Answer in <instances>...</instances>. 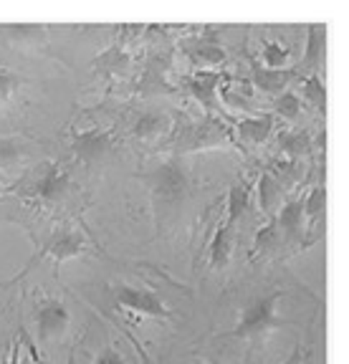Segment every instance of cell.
Instances as JSON below:
<instances>
[{"label":"cell","instance_id":"1","mask_svg":"<svg viewBox=\"0 0 349 364\" xmlns=\"http://www.w3.org/2000/svg\"><path fill=\"white\" fill-rule=\"evenodd\" d=\"M279 299L281 294H269L251 301L241 311V316H238L233 329L228 331V336H235V339H258V336H266L269 331L281 329L284 318L276 314Z\"/></svg>","mask_w":349,"mask_h":364},{"label":"cell","instance_id":"2","mask_svg":"<svg viewBox=\"0 0 349 364\" xmlns=\"http://www.w3.org/2000/svg\"><path fill=\"white\" fill-rule=\"evenodd\" d=\"M114 294V301L119 309L129 311L132 316H152V318H170L172 311L162 296H157L155 291L149 289H134V286L119 284L112 289Z\"/></svg>","mask_w":349,"mask_h":364},{"label":"cell","instance_id":"3","mask_svg":"<svg viewBox=\"0 0 349 364\" xmlns=\"http://www.w3.org/2000/svg\"><path fill=\"white\" fill-rule=\"evenodd\" d=\"M147 182L152 188V195L165 205L180 203L188 193V177H185L183 167L178 162H167V165L147 172Z\"/></svg>","mask_w":349,"mask_h":364},{"label":"cell","instance_id":"4","mask_svg":"<svg viewBox=\"0 0 349 364\" xmlns=\"http://www.w3.org/2000/svg\"><path fill=\"white\" fill-rule=\"evenodd\" d=\"M89 253V243H86L84 233L76 230V228H58L46 238L43 248H41V258H51L53 263L71 261V258H79Z\"/></svg>","mask_w":349,"mask_h":364},{"label":"cell","instance_id":"5","mask_svg":"<svg viewBox=\"0 0 349 364\" xmlns=\"http://www.w3.org/2000/svg\"><path fill=\"white\" fill-rule=\"evenodd\" d=\"M71 324V311L61 299H43L36 306V329L41 341L61 339Z\"/></svg>","mask_w":349,"mask_h":364},{"label":"cell","instance_id":"6","mask_svg":"<svg viewBox=\"0 0 349 364\" xmlns=\"http://www.w3.org/2000/svg\"><path fill=\"white\" fill-rule=\"evenodd\" d=\"M114 147V136L107 129H81L71 136V152L84 162H99Z\"/></svg>","mask_w":349,"mask_h":364},{"label":"cell","instance_id":"7","mask_svg":"<svg viewBox=\"0 0 349 364\" xmlns=\"http://www.w3.org/2000/svg\"><path fill=\"white\" fill-rule=\"evenodd\" d=\"M220 81H223L220 71H195L193 76L185 79V84H188L190 94L203 104L205 112H215L218 109V86H220Z\"/></svg>","mask_w":349,"mask_h":364},{"label":"cell","instance_id":"8","mask_svg":"<svg viewBox=\"0 0 349 364\" xmlns=\"http://www.w3.org/2000/svg\"><path fill=\"white\" fill-rule=\"evenodd\" d=\"M129 66H132V53L119 43L104 48V51L94 58V71H99V74H104V76H112V79H114V76H124L127 71H129Z\"/></svg>","mask_w":349,"mask_h":364},{"label":"cell","instance_id":"9","mask_svg":"<svg viewBox=\"0 0 349 364\" xmlns=\"http://www.w3.org/2000/svg\"><path fill=\"white\" fill-rule=\"evenodd\" d=\"M69 185H71L69 172L63 170V167H58V165H48L46 172L41 175L36 193H38L41 200H46V203H56V200H61L63 195H66Z\"/></svg>","mask_w":349,"mask_h":364},{"label":"cell","instance_id":"10","mask_svg":"<svg viewBox=\"0 0 349 364\" xmlns=\"http://www.w3.org/2000/svg\"><path fill=\"white\" fill-rule=\"evenodd\" d=\"M233 240H235V228L223 223L218 228L215 235L210 240V250H208V261H210L213 271H223L230 261V253H233Z\"/></svg>","mask_w":349,"mask_h":364},{"label":"cell","instance_id":"11","mask_svg":"<svg viewBox=\"0 0 349 364\" xmlns=\"http://www.w3.org/2000/svg\"><path fill=\"white\" fill-rule=\"evenodd\" d=\"M274 132V114H258V117H248V119L238 122V136L248 147L264 144Z\"/></svg>","mask_w":349,"mask_h":364},{"label":"cell","instance_id":"12","mask_svg":"<svg viewBox=\"0 0 349 364\" xmlns=\"http://www.w3.org/2000/svg\"><path fill=\"white\" fill-rule=\"evenodd\" d=\"M304 200L291 198L279 208V215H276V225H279L281 235H289V238H296L304 230Z\"/></svg>","mask_w":349,"mask_h":364},{"label":"cell","instance_id":"13","mask_svg":"<svg viewBox=\"0 0 349 364\" xmlns=\"http://www.w3.org/2000/svg\"><path fill=\"white\" fill-rule=\"evenodd\" d=\"M170 117L165 112H144L137 117L132 127V134L137 136L139 142H152L157 136H162L167 129H170Z\"/></svg>","mask_w":349,"mask_h":364},{"label":"cell","instance_id":"14","mask_svg":"<svg viewBox=\"0 0 349 364\" xmlns=\"http://www.w3.org/2000/svg\"><path fill=\"white\" fill-rule=\"evenodd\" d=\"M248 208H251V182L241 180V182H235L233 188L228 190V200H225V220L223 223H228V225L235 228V223L246 215Z\"/></svg>","mask_w":349,"mask_h":364},{"label":"cell","instance_id":"15","mask_svg":"<svg viewBox=\"0 0 349 364\" xmlns=\"http://www.w3.org/2000/svg\"><path fill=\"white\" fill-rule=\"evenodd\" d=\"M190 58H193L195 66H200V71H215L218 66H223L228 61L225 51L215 41H198L190 48Z\"/></svg>","mask_w":349,"mask_h":364},{"label":"cell","instance_id":"16","mask_svg":"<svg viewBox=\"0 0 349 364\" xmlns=\"http://www.w3.org/2000/svg\"><path fill=\"white\" fill-rule=\"evenodd\" d=\"M291 71H271V68L256 66L253 68V84L266 94H281L286 89V84L291 81Z\"/></svg>","mask_w":349,"mask_h":364},{"label":"cell","instance_id":"17","mask_svg":"<svg viewBox=\"0 0 349 364\" xmlns=\"http://www.w3.org/2000/svg\"><path fill=\"white\" fill-rule=\"evenodd\" d=\"M309 41H306V53H304V66L306 68H316L321 63V58H324V36H326V26L324 23H314V26H309Z\"/></svg>","mask_w":349,"mask_h":364},{"label":"cell","instance_id":"18","mask_svg":"<svg viewBox=\"0 0 349 364\" xmlns=\"http://www.w3.org/2000/svg\"><path fill=\"white\" fill-rule=\"evenodd\" d=\"M261 58H264V68H271V71H286L289 63H291V48L279 43V41H269V43H264Z\"/></svg>","mask_w":349,"mask_h":364},{"label":"cell","instance_id":"19","mask_svg":"<svg viewBox=\"0 0 349 364\" xmlns=\"http://www.w3.org/2000/svg\"><path fill=\"white\" fill-rule=\"evenodd\" d=\"M326 208V188L324 185H314L309 190V195L304 198V218L309 220V225H319V220L324 218Z\"/></svg>","mask_w":349,"mask_h":364},{"label":"cell","instance_id":"20","mask_svg":"<svg viewBox=\"0 0 349 364\" xmlns=\"http://www.w3.org/2000/svg\"><path fill=\"white\" fill-rule=\"evenodd\" d=\"M258 205L264 213H274L276 205H281V188L271 175L258 177Z\"/></svg>","mask_w":349,"mask_h":364},{"label":"cell","instance_id":"21","mask_svg":"<svg viewBox=\"0 0 349 364\" xmlns=\"http://www.w3.org/2000/svg\"><path fill=\"white\" fill-rule=\"evenodd\" d=\"M26 147L18 136H0V170H13L21 162Z\"/></svg>","mask_w":349,"mask_h":364},{"label":"cell","instance_id":"22","mask_svg":"<svg viewBox=\"0 0 349 364\" xmlns=\"http://www.w3.org/2000/svg\"><path fill=\"white\" fill-rule=\"evenodd\" d=\"M274 109L279 117H284V119L296 122L299 114H301V97L294 94V91H281L274 102Z\"/></svg>","mask_w":349,"mask_h":364},{"label":"cell","instance_id":"23","mask_svg":"<svg viewBox=\"0 0 349 364\" xmlns=\"http://www.w3.org/2000/svg\"><path fill=\"white\" fill-rule=\"evenodd\" d=\"M301 94H304V99L311 104V107H316V109H321V112H324V107H326V86H324V79H321L319 74H311L309 79L304 81Z\"/></svg>","mask_w":349,"mask_h":364},{"label":"cell","instance_id":"24","mask_svg":"<svg viewBox=\"0 0 349 364\" xmlns=\"http://www.w3.org/2000/svg\"><path fill=\"white\" fill-rule=\"evenodd\" d=\"M281 149H284L291 159L301 157V154H309L311 136L306 134V132H291V134H284L281 136Z\"/></svg>","mask_w":349,"mask_h":364},{"label":"cell","instance_id":"25","mask_svg":"<svg viewBox=\"0 0 349 364\" xmlns=\"http://www.w3.org/2000/svg\"><path fill=\"white\" fill-rule=\"evenodd\" d=\"M23 84H26L23 76L16 74V71H11V68L0 66V107H6V104L11 102L13 94H16Z\"/></svg>","mask_w":349,"mask_h":364},{"label":"cell","instance_id":"26","mask_svg":"<svg viewBox=\"0 0 349 364\" xmlns=\"http://www.w3.org/2000/svg\"><path fill=\"white\" fill-rule=\"evenodd\" d=\"M281 243V230H279V225H276V220H271V223H266L261 230L256 233V240H253V250H269V248H274V245H279Z\"/></svg>","mask_w":349,"mask_h":364},{"label":"cell","instance_id":"27","mask_svg":"<svg viewBox=\"0 0 349 364\" xmlns=\"http://www.w3.org/2000/svg\"><path fill=\"white\" fill-rule=\"evenodd\" d=\"M8 33L13 38H21L18 43H38V38L46 36V28L43 26H8Z\"/></svg>","mask_w":349,"mask_h":364},{"label":"cell","instance_id":"28","mask_svg":"<svg viewBox=\"0 0 349 364\" xmlns=\"http://www.w3.org/2000/svg\"><path fill=\"white\" fill-rule=\"evenodd\" d=\"M94 364H127V359L122 357L117 349H112V347H107V349H102V352L97 354V359H94Z\"/></svg>","mask_w":349,"mask_h":364},{"label":"cell","instance_id":"29","mask_svg":"<svg viewBox=\"0 0 349 364\" xmlns=\"http://www.w3.org/2000/svg\"><path fill=\"white\" fill-rule=\"evenodd\" d=\"M8 364H31V362H28V359L21 357V354H18V349H13L11 359H8Z\"/></svg>","mask_w":349,"mask_h":364},{"label":"cell","instance_id":"30","mask_svg":"<svg viewBox=\"0 0 349 364\" xmlns=\"http://www.w3.org/2000/svg\"><path fill=\"white\" fill-rule=\"evenodd\" d=\"M284 364H301V359H299V352H294L291 357H289V359H286V362H284Z\"/></svg>","mask_w":349,"mask_h":364},{"label":"cell","instance_id":"31","mask_svg":"<svg viewBox=\"0 0 349 364\" xmlns=\"http://www.w3.org/2000/svg\"><path fill=\"white\" fill-rule=\"evenodd\" d=\"M6 190H8V188H6V185H3V182H0V193H6Z\"/></svg>","mask_w":349,"mask_h":364},{"label":"cell","instance_id":"32","mask_svg":"<svg viewBox=\"0 0 349 364\" xmlns=\"http://www.w3.org/2000/svg\"><path fill=\"white\" fill-rule=\"evenodd\" d=\"M41 364H43V362H41Z\"/></svg>","mask_w":349,"mask_h":364}]
</instances>
